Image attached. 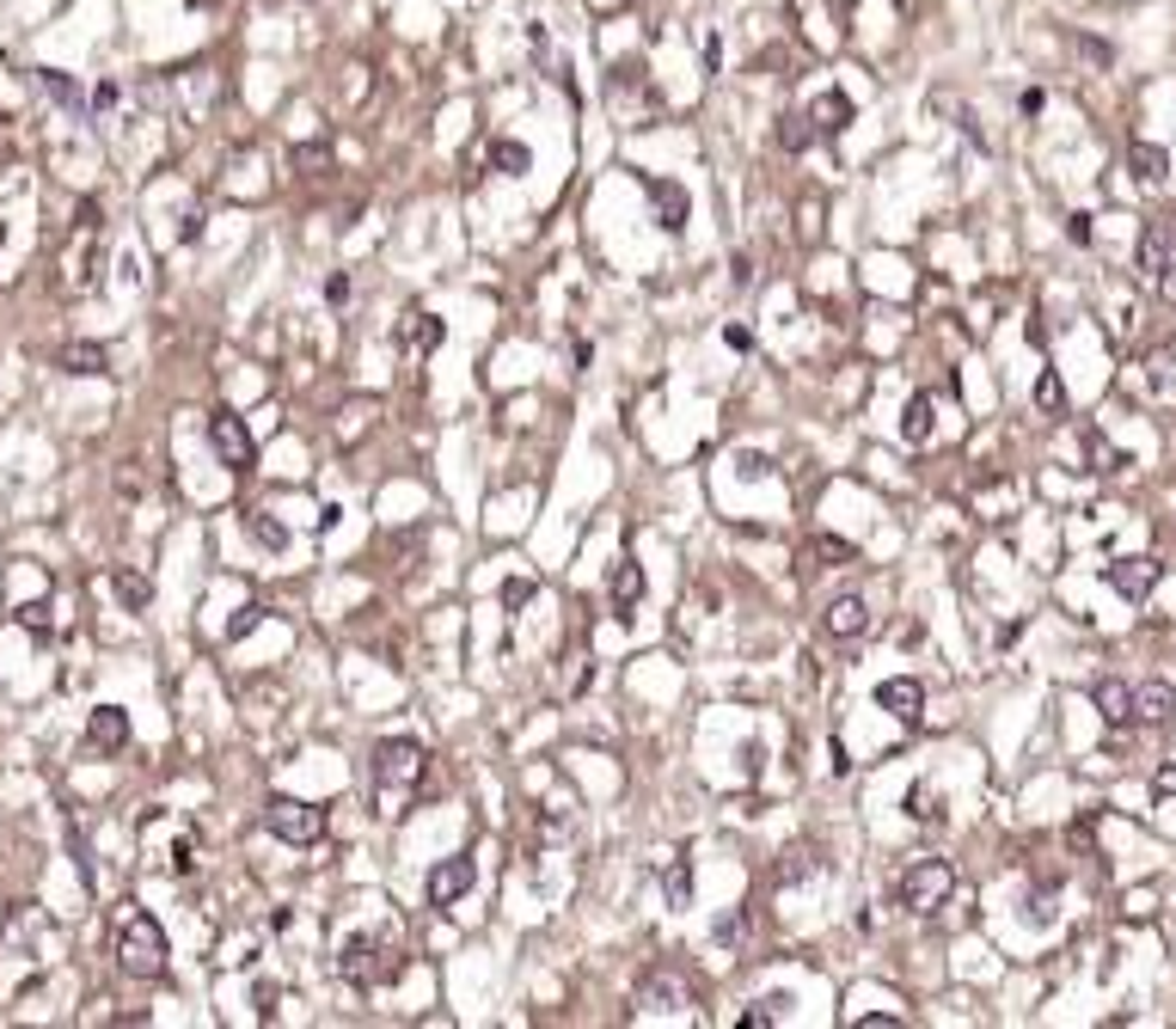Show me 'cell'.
Instances as JSON below:
<instances>
[{"instance_id":"1","label":"cell","mask_w":1176,"mask_h":1029,"mask_svg":"<svg viewBox=\"0 0 1176 1029\" xmlns=\"http://www.w3.org/2000/svg\"><path fill=\"white\" fill-rule=\"evenodd\" d=\"M117 969L129 980H160L166 974V932L148 914H123L117 919Z\"/></svg>"},{"instance_id":"2","label":"cell","mask_w":1176,"mask_h":1029,"mask_svg":"<svg viewBox=\"0 0 1176 1029\" xmlns=\"http://www.w3.org/2000/svg\"><path fill=\"white\" fill-rule=\"evenodd\" d=\"M338 969H343V980L350 987H386V980H399V950L386 944V937H368V932H356V937H343V950H338Z\"/></svg>"},{"instance_id":"3","label":"cell","mask_w":1176,"mask_h":1029,"mask_svg":"<svg viewBox=\"0 0 1176 1029\" xmlns=\"http://www.w3.org/2000/svg\"><path fill=\"white\" fill-rule=\"evenodd\" d=\"M949 889H956V870H949V858H913L901 882H894V901L907 907V914H931V907H944Z\"/></svg>"},{"instance_id":"4","label":"cell","mask_w":1176,"mask_h":1029,"mask_svg":"<svg viewBox=\"0 0 1176 1029\" xmlns=\"http://www.w3.org/2000/svg\"><path fill=\"white\" fill-rule=\"evenodd\" d=\"M418 779H423V747H418V742H405V736H393V742H374V784H380V797L399 802Z\"/></svg>"},{"instance_id":"5","label":"cell","mask_w":1176,"mask_h":1029,"mask_svg":"<svg viewBox=\"0 0 1176 1029\" xmlns=\"http://www.w3.org/2000/svg\"><path fill=\"white\" fill-rule=\"evenodd\" d=\"M264 827L288 846H319L325 839V815L313 802H295V797H270L264 802Z\"/></svg>"},{"instance_id":"6","label":"cell","mask_w":1176,"mask_h":1029,"mask_svg":"<svg viewBox=\"0 0 1176 1029\" xmlns=\"http://www.w3.org/2000/svg\"><path fill=\"white\" fill-rule=\"evenodd\" d=\"M209 441H215V454H221V466H233V472H251V466H258V441H251L246 417L215 411V417H209Z\"/></svg>"},{"instance_id":"7","label":"cell","mask_w":1176,"mask_h":1029,"mask_svg":"<svg viewBox=\"0 0 1176 1029\" xmlns=\"http://www.w3.org/2000/svg\"><path fill=\"white\" fill-rule=\"evenodd\" d=\"M1158 576H1164L1158 558H1116V564H1103V582H1109L1121 601H1146V594L1158 589Z\"/></svg>"},{"instance_id":"8","label":"cell","mask_w":1176,"mask_h":1029,"mask_svg":"<svg viewBox=\"0 0 1176 1029\" xmlns=\"http://www.w3.org/2000/svg\"><path fill=\"white\" fill-rule=\"evenodd\" d=\"M876 705L889 711L894 724H919V717H926V686L913 681V674H894V681H883L876 686Z\"/></svg>"},{"instance_id":"9","label":"cell","mask_w":1176,"mask_h":1029,"mask_svg":"<svg viewBox=\"0 0 1176 1029\" xmlns=\"http://www.w3.org/2000/svg\"><path fill=\"white\" fill-rule=\"evenodd\" d=\"M473 882H478V864H473V852H460V858H448V864L429 870V901H436V907H454Z\"/></svg>"},{"instance_id":"10","label":"cell","mask_w":1176,"mask_h":1029,"mask_svg":"<svg viewBox=\"0 0 1176 1029\" xmlns=\"http://www.w3.org/2000/svg\"><path fill=\"white\" fill-rule=\"evenodd\" d=\"M638 1005H649V1011H668V1017H681L686 1005H693V987H686L681 974H644L638 980Z\"/></svg>"},{"instance_id":"11","label":"cell","mask_w":1176,"mask_h":1029,"mask_svg":"<svg viewBox=\"0 0 1176 1029\" xmlns=\"http://www.w3.org/2000/svg\"><path fill=\"white\" fill-rule=\"evenodd\" d=\"M821 626L834 631V637H864V626H871V607H864V594H834V601L821 607Z\"/></svg>"},{"instance_id":"12","label":"cell","mask_w":1176,"mask_h":1029,"mask_svg":"<svg viewBox=\"0 0 1176 1029\" xmlns=\"http://www.w3.org/2000/svg\"><path fill=\"white\" fill-rule=\"evenodd\" d=\"M1091 705L1103 711V724H1109V729H1121L1127 717H1134V686L1116 681V674H1103V681L1091 686Z\"/></svg>"},{"instance_id":"13","label":"cell","mask_w":1176,"mask_h":1029,"mask_svg":"<svg viewBox=\"0 0 1176 1029\" xmlns=\"http://www.w3.org/2000/svg\"><path fill=\"white\" fill-rule=\"evenodd\" d=\"M1134 717H1139V724H1171V717H1176V686L1171 681L1134 686Z\"/></svg>"},{"instance_id":"14","label":"cell","mask_w":1176,"mask_h":1029,"mask_svg":"<svg viewBox=\"0 0 1176 1029\" xmlns=\"http://www.w3.org/2000/svg\"><path fill=\"white\" fill-rule=\"evenodd\" d=\"M86 742H93L98 754H117V747L129 742V717H123L117 705H98L93 724H86Z\"/></svg>"},{"instance_id":"15","label":"cell","mask_w":1176,"mask_h":1029,"mask_svg":"<svg viewBox=\"0 0 1176 1029\" xmlns=\"http://www.w3.org/2000/svg\"><path fill=\"white\" fill-rule=\"evenodd\" d=\"M846 123H852V98L846 93H821L816 105H809V129L816 135H839Z\"/></svg>"},{"instance_id":"16","label":"cell","mask_w":1176,"mask_h":1029,"mask_svg":"<svg viewBox=\"0 0 1176 1029\" xmlns=\"http://www.w3.org/2000/svg\"><path fill=\"white\" fill-rule=\"evenodd\" d=\"M1127 166H1134L1139 184H1164V172H1171V153L1158 148V141H1134V148H1127Z\"/></svg>"},{"instance_id":"17","label":"cell","mask_w":1176,"mask_h":1029,"mask_svg":"<svg viewBox=\"0 0 1176 1029\" xmlns=\"http://www.w3.org/2000/svg\"><path fill=\"white\" fill-rule=\"evenodd\" d=\"M649 196H656V215H662V228H668V233H681V228H686V191H681V184L656 178V184H649Z\"/></svg>"},{"instance_id":"18","label":"cell","mask_w":1176,"mask_h":1029,"mask_svg":"<svg viewBox=\"0 0 1176 1029\" xmlns=\"http://www.w3.org/2000/svg\"><path fill=\"white\" fill-rule=\"evenodd\" d=\"M638 601H644V571L638 564H613V607L631 613Z\"/></svg>"},{"instance_id":"19","label":"cell","mask_w":1176,"mask_h":1029,"mask_svg":"<svg viewBox=\"0 0 1176 1029\" xmlns=\"http://www.w3.org/2000/svg\"><path fill=\"white\" fill-rule=\"evenodd\" d=\"M901 436H907L913 448H926V441H931V393H913V399H907V417H901Z\"/></svg>"},{"instance_id":"20","label":"cell","mask_w":1176,"mask_h":1029,"mask_svg":"<svg viewBox=\"0 0 1176 1029\" xmlns=\"http://www.w3.org/2000/svg\"><path fill=\"white\" fill-rule=\"evenodd\" d=\"M246 534L264 546V552H283L288 546V527L283 521H270V509H246Z\"/></svg>"},{"instance_id":"21","label":"cell","mask_w":1176,"mask_h":1029,"mask_svg":"<svg viewBox=\"0 0 1176 1029\" xmlns=\"http://www.w3.org/2000/svg\"><path fill=\"white\" fill-rule=\"evenodd\" d=\"M105 362H111V356H105L98 343H68V349H61V368H68V374H105Z\"/></svg>"},{"instance_id":"22","label":"cell","mask_w":1176,"mask_h":1029,"mask_svg":"<svg viewBox=\"0 0 1176 1029\" xmlns=\"http://www.w3.org/2000/svg\"><path fill=\"white\" fill-rule=\"evenodd\" d=\"M441 343V319H429V313H411V325L399 331V349H436Z\"/></svg>"},{"instance_id":"23","label":"cell","mask_w":1176,"mask_h":1029,"mask_svg":"<svg viewBox=\"0 0 1176 1029\" xmlns=\"http://www.w3.org/2000/svg\"><path fill=\"white\" fill-rule=\"evenodd\" d=\"M803 558H821V564H852V558H858V546H852V539H834V534H816Z\"/></svg>"},{"instance_id":"24","label":"cell","mask_w":1176,"mask_h":1029,"mask_svg":"<svg viewBox=\"0 0 1176 1029\" xmlns=\"http://www.w3.org/2000/svg\"><path fill=\"white\" fill-rule=\"evenodd\" d=\"M148 594H153V589H148V576H135V571H117V601H123V607H129V613H141V607H148Z\"/></svg>"},{"instance_id":"25","label":"cell","mask_w":1176,"mask_h":1029,"mask_svg":"<svg viewBox=\"0 0 1176 1029\" xmlns=\"http://www.w3.org/2000/svg\"><path fill=\"white\" fill-rule=\"evenodd\" d=\"M809 135H816L809 129V116H778V148L784 153H803L809 148Z\"/></svg>"},{"instance_id":"26","label":"cell","mask_w":1176,"mask_h":1029,"mask_svg":"<svg viewBox=\"0 0 1176 1029\" xmlns=\"http://www.w3.org/2000/svg\"><path fill=\"white\" fill-rule=\"evenodd\" d=\"M778 877H784V882L816 877V846H791V852H784V864H778Z\"/></svg>"},{"instance_id":"27","label":"cell","mask_w":1176,"mask_h":1029,"mask_svg":"<svg viewBox=\"0 0 1176 1029\" xmlns=\"http://www.w3.org/2000/svg\"><path fill=\"white\" fill-rule=\"evenodd\" d=\"M1171 264V258H1164V239H1158V233H1146V239H1139V276H1146V283H1158V270Z\"/></svg>"},{"instance_id":"28","label":"cell","mask_w":1176,"mask_h":1029,"mask_svg":"<svg viewBox=\"0 0 1176 1029\" xmlns=\"http://www.w3.org/2000/svg\"><path fill=\"white\" fill-rule=\"evenodd\" d=\"M1036 404H1042L1048 417H1061V411H1066V386H1061V374H1042V381H1036Z\"/></svg>"},{"instance_id":"29","label":"cell","mask_w":1176,"mask_h":1029,"mask_svg":"<svg viewBox=\"0 0 1176 1029\" xmlns=\"http://www.w3.org/2000/svg\"><path fill=\"white\" fill-rule=\"evenodd\" d=\"M264 613H270V607H258V601H246V607H240V613H233V619H228V637H233V644H240V637H246V631H258V626H264Z\"/></svg>"},{"instance_id":"30","label":"cell","mask_w":1176,"mask_h":1029,"mask_svg":"<svg viewBox=\"0 0 1176 1029\" xmlns=\"http://www.w3.org/2000/svg\"><path fill=\"white\" fill-rule=\"evenodd\" d=\"M1084 448H1091V459H1097V472H1121V454L1097 436V429H1084Z\"/></svg>"},{"instance_id":"31","label":"cell","mask_w":1176,"mask_h":1029,"mask_svg":"<svg viewBox=\"0 0 1176 1029\" xmlns=\"http://www.w3.org/2000/svg\"><path fill=\"white\" fill-rule=\"evenodd\" d=\"M668 901H674V907L693 901V877H686V864H668Z\"/></svg>"},{"instance_id":"32","label":"cell","mask_w":1176,"mask_h":1029,"mask_svg":"<svg viewBox=\"0 0 1176 1029\" xmlns=\"http://www.w3.org/2000/svg\"><path fill=\"white\" fill-rule=\"evenodd\" d=\"M496 166H503V172H528V148H521V141H496Z\"/></svg>"},{"instance_id":"33","label":"cell","mask_w":1176,"mask_h":1029,"mask_svg":"<svg viewBox=\"0 0 1176 1029\" xmlns=\"http://www.w3.org/2000/svg\"><path fill=\"white\" fill-rule=\"evenodd\" d=\"M19 626L31 631V637H43V631H50V607H43V601H31V607H19Z\"/></svg>"},{"instance_id":"34","label":"cell","mask_w":1176,"mask_h":1029,"mask_svg":"<svg viewBox=\"0 0 1176 1029\" xmlns=\"http://www.w3.org/2000/svg\"><path fill=\"white\" fill-rule=\"evenodd\" d=\"M43 93L56 98V105H80V93H74V80H61V74H43Z\"/></svg>"},{"instance_id":"35","label":"cell","mask_w":1176,"mask_h":1029,"mask_svg":"<svg viewBox=\"0 0 1176 1029\" xmlns=\"http://www.w3.org/2000/svg\"><path fill=\"white\" fill-rule=\"evenodd\" d=\"M1146 386H1152V393L1171 386V356H1152V362H1146Z\"/></svg>"},{"instance_id":"36","label":"cell","mask_w":1176,"mask_h":1029,"mask_svg":"<svg viewBox=\"0 0 1176 1029\" xmlns=\"http://www.w3.org/2000/svg\"><path fill=\"white\" fill-rule=\"evenodd\" d=\"M741 937H748V919H717V944H741Z\"/></svg>"},{"instance_id":"37","label":"cell","mask_w":1176,"mask_h":1029,"mask_svg":"<svg viewBox=\"0 0 1176 1029\" xmlns=\"http://www.w3.org/2000/svg\"><path fill=\"white\" fill-rule=\"evenodd\" d=\"M736 472H741V478H766L772 466H766L760 454H736Z\"/></svg>"},{"instance_id":"38","label":"cell","mask_w":1176,"mask_h":1029,"mask_svg":"<svg viewBox=\"0 0 1176 1029\" xmlns=\"http://www.w3.org/2000/svg\"><path fill=\"white\" fill-rule=\"evenodd\" d=\"M907 802H913V815H919V821H938V797H926V791H913Z\"/></svg>"},{"instance_id":"39","label":"cell","mask_w":1176,"mask_h":1029,"mask_svg":"<svg viewBox=\"0 0 1176 1029\" xmlns=\"http://www.w3.org/2000/svg\"><path fill=\"white\" fill-rule=\"evenodd\" d=\"M325 301H331V306L350 301V276H331V283H325Z\"/></svg>"},{"instance_id":"40","label":"cell","mask_w":1176,"mask_h":1029,"mask_svg":"<svg viewBox=\"0 0 1176 1029\" xmlns=\"http://www.w3.org/2000/svg\"><path fill=\"white\" fill-rule=\"evenodd\" d=\"M1158 294H1164V301L1176 306V264H1164V270H1158Z\"/></svg>"},{"instance_id":"41","label":"cell","mask_w":1176,"mask_h":1029,"mask_svg":"<svg viewBox=\"0 0 1176 1029\" xmlns=\"http://www.w3.org/2000/svg\"><path fill=\"white\" fill-rule=\"evenodd\" d=\"M1066 233H1072L1079 246H1091V215H1072V221H1066Z\"/></svg>"},{"instance_id":"42","label":"cell","mask_w":1176,"mask_h":1029,"mask_svg":"<svg viewBox=\"0 0 1176 1029\" xmlns=\"http://www.w3.org/2000/svg\"><path fill=\"white\" fill-rule=\"evenodd\" d=\"M1079 50H1084L1091 61H1103V68H1109V43H1097V38H1079Z\"/></svg>"},{"instance_id":"43","label":"cell","mask_w":1176,"mask_h":1029,"mask_svg":"<svg viewBox=\"0 0 1176 1029\" xmlns=\"http://www.w3.org/2000/svg\"><path fill=\"white\" fill-rule=\"evenodd\" d=\"M723 338H729V349H748V343H754V331H748V325H729Z\"/></svg>"},{"instance_id":"44","label":"cell","mask_w":1176,"mask_h":1029,"mask_svg":"<svg viewBox=\"0 0 1176 1029\" xmlns=\"http://www.w3.org/2000/svg\"><path fill=\"white\" fill-rule=\"evenodd\" d=\"M1158 791H1176V766H1164V772H1158Z\"/></svg>"}]
</instances>
